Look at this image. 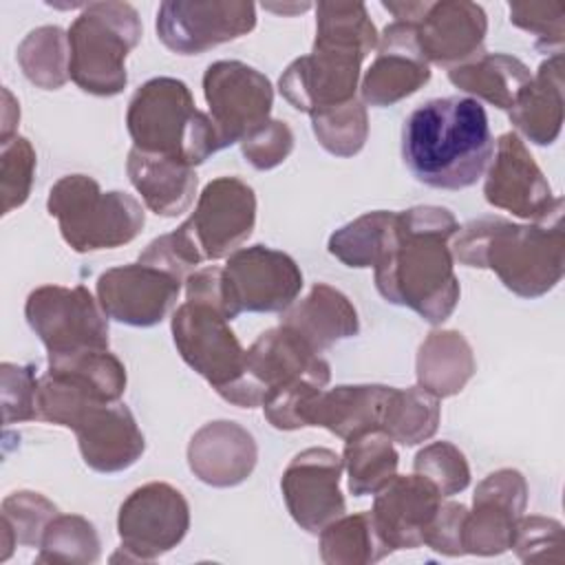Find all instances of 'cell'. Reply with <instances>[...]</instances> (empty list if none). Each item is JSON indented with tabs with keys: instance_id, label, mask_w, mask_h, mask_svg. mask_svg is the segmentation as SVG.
Here are the masks:
<instances>
[{
	"instance_id": "6da1fadb",
	"label": "cell",
	"mask_w": 565,
	"mask_h": 565,
	"mask_svg": "<svg viewBox=\"0 0 565 565\" xmlns=\"http://www.w3.org/2000/svg\"><path fill=\"white\" fill-rule=\"evenodd\" d=\"M457 230V218L439 205L397 212L395 245L373 267L380 296L391 305L413 309L430 324L448 320L461 294L450 252Z\"/></svg>"
},
{
	"instance_id": "7a4b0ae2",
	"label": "cell",
	"mask_w": 565,
	"mask_h": 565,
	"mask_svg": "<svg viewBox=\"0 0 565 565\" xmlns=\"http://www.w3.org/2000/svg\"><path fill=\"white\" fill-rule=\"evenodd\" d=\"M492 154L494 139L486 108L472 97L428 99L404 119V166L428 188L463 190L475 185Z\"/></svg>"
},
{
	"instance_id": "3957f363",
	"label": "cell",
	"mask_w": 565,
	"mask_h": 565,
	"mask_svg": "<svg viewBox=\"0 0 565 565\" xmlns=\"http://www.w3.org/2000/svg\"><path fill=\"white\" fill-rule=\"evenodd\" d=\"M450 252L466 267L494 271L503 287L521 298L545 296L565 271L561 218L552 225H521L501 216H481L457 230Z\"/></svg>"
},
{
	"instance_id": "277c9868",
	"label": "cell",
	"mask_w": 565,
	"mask_h": 565,
	"mask_svg": "<svg viewBox=\"0 0 565 565\" xmlns=\"http://www.w3.org/2000/svg\"><path fill=\"white\" fill-rule=\"evenodd\" d=\"M126 128L135 148L190 168L223 150L210 115L196 108L188 84L177 77L141 84L128 102Z\"/></svg>"
},
{
	"instance_id": "5b68a950",
	"label": "cell",
	"mask_w": 565,
	"mask_h": 565,
	"mask_svg": "<svg viewBox=\"0 0 565 565\" xmlns=\"http://www.w3.org/2000/svg\"><path fill=\"white\" fill-rule=\"evenodd\" d=\"M46 210L57 221L64 243L79 254L121 247L135 241L146 223V212L132 194L104 192L88 174L57 179Z\"/></svg>"
},
{
	"instance_id": "8992f818",
	"label": "cell",
	"mask_w": 565,
	"mask_h": 565,
	"mask_svg": "<svg viewBox=\"0 0 565 565\" xmlns=\"http://www.w3.org/2000/svg\"><path fill=\"white\" fill-rule=\"evenodd\" d=\"M66 33L71 79L97 97L119 95L128 84L126 57L141 40L137 9L117 0L82 4Z\"/></svg>"
},
{
	"instance_id": "52a82bcc",
	"label": "cell",
	"mask_w": 565,
	"mask_h": 565,
	"mask_svg": "<svg viewBox=\"0 0 565 565\" xmlns=\"http://www.w3.org/2000/svg\"><path fill=\"white\" fill-rule=\"evenodd\" d=\"M24 318L44 344L49 360L108 349V316L84 285L33 289L24 302Z\"/></svg>"
},
{
	"instance_id": "ba28073f",
	"label": "cell",
	"mask_w": 565,
	"mask_h": 565,
	"mask_svg": "<svg viewBox=\"0 0 565 565\" xmlns=\"http://www.w3.org/2000/svg\"><path fill=\"white\" fill-rule=\"evenodd\" d=\"M300 380H316L327 386L331 366L298 333L278 324L263 331L245 351L241 377L221 397L241 408H256L269 393Z\"/></svg>"
},
{
	"instance_id": "9c48e42d",
	"label": "cell",
	"mask_w": 565,
	"mask_h": 565,
	"mask_svg": "<svg viewBox=\"0 0 565 565\" xmlns=\"http://www.w3.org/2000/svg\"><path fill=\"white\" fill-rule=\"evenodd\" d=\"M190 530V505L181 490L166 481H150L132 490L119 505V554L110 561H154L177 547Z\"/></svg>"
},
{
	"instance_id": "30bf717a",
	"label": "cell",
	"mask_w": 565,
	"mask_h": 565,
	"mask_svg": "<svg viewBox=\"0 0 565 565\" xmlns=\"http://www.w3.org/2000/svg\"><path fill=\"white\" fill-rule=\"evenodd\" d=\"M302 285L298 263L267 245L241 247L223 265V289L234 318L243 311L282 313L296 302Z\"/></svg>"
},
{
	"instance_id": "8fae6325",
	"label": "cell",
	"mask_w": 565,
	"mask_h": 565,
	"mask_svg": "<svg viewBox=\"0 0 565 565\" xmlns=\"http://www.w3.org/2000/svg\"><path fill=\"white\" fill-rule=\"evenodd\" d=\"M203 95L223 148L241 143L271 119V82L245 62L218 60L210 64L203 75Z\"/></svg>"
},
{
	"instance_id": "7c38bea8",
	"label": "cell",
	"mask_w": 565,
	"mask_h": 565,
	"mask_svg": "<svg viewBox=\"0 0 565 565\" xmlns=\"http://www.w3.org/2000/svg\"><path fill=\"white\" fill-rule=\"evenodd\" d=\"M256 26V4L245 0H166L157 11V35L179 55H199L247 35Z\"/></svg>"
},
{
	"instance_id": "4fadbf2b",
	"label": "cell",
	"mask_w": 565,
	"mask_h": 565,
	"mask_svg": "<svg viewBox=\"0 0 565 565\" xmlns=\"http://www.w3.org/2000/svg\"><path fill=\"white\" fill-rule=\"evenodd\" d=\"M256 194L238 177L212 179L196 199L194 212L179 225L201 260L227 258L252 236Z\"/></svg>"
},
{
	"instance_id": "5bb4252c",
	"label": "cell",
	"mask_w": 565,
	"mask_h": 565,
	"mask_svg": "<svg viewBox=\"0 0 565 565\" xmlns=\"http://www.w3.org/2000/svg\"><path fill=\"white\" fill-rule=\"evenodd\" d=\"M483 194L492 207L512 212L532 223L561 216L563 199L554 196L552 185L521 137L503 132L486 170Z\"/></svg>"
},
{
	"instance_id": "9a60e30c",
	"label": "cell",
	"mask_w": 565,
	"mask_h": 565,
	"mask_svg": "<svg viewBox=\"0 0 565 565\" xmlns=\"http://www.w3.org/2000/svg\"><path fill=\"white\" fill-rule=\"evenodd\" d=\"M170 329L183 362L207 380L218 395L241 377L245 349L230 329V320L218 311L185 300L172 313Z\"/></svg>"
},
{
	"instance_id": "2e32d148",
	"label": "cell",
	"mask_w": 565,
	"mask_h": 565,
	"mask_svg": "<svg viewBox=\"0 0 565 565\" xmlns=\"http://www.w3.org/2000/svg\"><path fill=\"white\" fill-rule=\"evenodd\" d=\"M344 461L329 448L298 452L282 472L280 490L291 519L309 534H320L347 512L340 492Z\"/></svg>"
},
{
	"instance_id": "e0dca14e",
	"label": "cell",
	"mask_w": 565,
	"mask_h": 565,
	"mask_svg": "<svg viewBox=\"0 0 565 565\" xmlns=\"http://www.w3.org/2000/svg\"><path fill=\"white\" fill-rule=\"evenodd\" d=\"M177 276L146 263L106 269L97 278V300L110 320L128 327H154L177 305Z\"/></svg>"
},
{
	"instance_id": "ac0fdd59",
	"label": "cell",
	"mask_w": 565,
	"mask_h": 565,
	"mask_svg": "<svg viewBox=\"0 0 565 565\" xmlns=\"http://www.w3.org/2000/svg\"><path fill=\"white\" fill-rule=\"evenodd\" d=\"M366 57L313 44L309 55L296 57L280 75V95L300 113H320L355 99L360 66Z\"/></svg>"
},
{
	"instance_id": "d6986e66",
	"label": "cell",
	"mask_w": 565,
	"mask_h": 565,
	"mask_svg": "<svg viewBox=\"0 0 565 565\" xmlns=\"http://www.w3.org/2000/svg\"><path fill=\"white\" fill-rule=\"evenodd\" d=\"M527 505L525 477L514 468L490 472L475 490L463 523L466 554L494 556L512 547L516 523Z\"/></svg>"
},
{
	"instance_id": "ffe728a7",
	"label": "cell",
	"mask_w": 565,
	"mask_h": 565,
	"mask_svg": "<svg viewBox=\"0 0 565 565\" xmlns=\"http://www.w3.org/2000/svg\"><path fill=\"white\" fill-rule=\"evenodd\" d=\"M430 79V64L419 51L413 22H391L377 40V53L362 77L360 95L369 106H393Z\"/></svg>"
},
{
	"instance_id": "44dd1931",
	"label": "cell",
	"mask_w": 565,
	"mask_h": 565,
	"mask_svg": "<svg viewBox=\"0 0 565 565\" xmlns=\"http://www.w3.org/2000/svg\"><path fill=\"white\" fill-rule=\"evenodd\" d=\"M417 44L428 64L455 68L483 53L488 18L470 0H437L415 22Z\"/></svg>"
},
{
	"instance_id": "7402d4cb",
	"label": "cell",
	"mask_w": 565,
	"mask_h": 565,
	"mask_svg": "<svg viewBox=\"0 0 565 565\" xmlns=\"http://www.w3.org/2000/svg\"><path fill=\"white\" fill-rule=\"evenodd\" d=\"M439 490L422 475H395L375 492L371 519L391 550L424 545L426 527L441 505Z\"/></svg>"
},
{
	"instance_id": "603a6c76",
	"label": "cell",
	"mask_w": 565,
	"mask_h": 565,
	"mask_svg": "<svg viewBox=\"0 0 565 565\" xmlns=\"http://www.w3.org/2000/svg\"><path fill=\"white\" fill-rule=\"evenodd\" d=\"M82 459L95 472L113 475L130 468L146 450L135 415L121 402L95 404L73 428Z\"/></svg>"
},
{
	"instance_id": "cb8c5ba5",
	"label": "cell",
	"mask_w": 565,
	"mask_h": 565,
	"mask_svg": "<svg viewBox=\"0 0 565 565\" xmlns=\"http://www.w3.org/2000/svg\"><path fill=\"white\" fill-rule=\"evenodd\" d=\"M254 435L236 422L203 424L188 444V466L196 479L214 488L243 483L256 468Z\"/></svg>"
},
{
	"instance_id": "d4e9b609",
	"label": "cell",
	"mask_w": 565,
	"mask_h": 565,
	"mask_svg": "<svg viewBox=\"0 0 565 565\" xmlns=\"http://www.w3.org/2000/svg\"><path fill=\"white\" fill-rule=\"evenodd\" d=\"M280 324L298 333L316 353L360 333L353 302L327 282H316L300 302L285 309Z\"/></svg>"
},
{
	"instance_id": "484cf974",
	"label": "cell",
	"mask_w": 565,
	"mask_h": 565,
	"mask_svg": "<svg viewBox=\"0 0 565 565\" xmlns=\"http://www.w3.org/2000/svg\"><path fill=\"white\" fill-rule=\"evenodd\" d=\"M391 393L393 386L386 384H342L322 391L309 411V426H322L344 441L382 430Z\"/></svg>"
},
{
	"instance_id": "4316f807",
	"label": "cell",
	"mask_w": 565,
	"mask_h": 565,
	"mask_svg": "<svg viewBox=\"0 0 565 565\" xmlns=\"http://www.w3.org/2000/svg\"><path fill=\"white\" fill-rule=\"evenodd\" d=\"M126 172L135 190L141 194L146 207L159 216L183 214L196 194L199 177L194 168L161 154H150L139 148H130Z\"/></svg>"
},
{
	"instance_id": "83f0119b",
	"label": "cell",
	"mask_w": 565,
	"mask_h": 565,
	"mask_svg": "<svg viewBox=\"0 0 565 565\" xmlns=\"http://www.w3.org/2000/svg\"><path fill=\"white\" fill-rule=\"evenodd\" d=\"M512 126L532 143L550 146L563 126V55L541 62L510 108Z\"/></svg>"
},
{
	"instance_id": "f1b7e54d",
	"label": "cell",
	"mask_w": 565,
	"mask_h": 565,
	"mask_svg": "<svg viewBox=\"0 0 565 565\" xmlns=\"http://www.w3.org/2000/svg\"><path fill=\"white\" fill-rule=\"evenodd\" d=\"M477 362L470 342L455 329L430 331L415 358L417 386L435 397H452L475 375Z\"/></svg>"
},
{
	"instance_id": "f546056e",
	"label": "cell",
	"mask_w": 565,
	"mask_h": 565,
	"mask_svg": "<svg viewBox=\"0 0 565 565\" xmlns=\"http://www.w3.org/2000/svg\"><path fill=\"white\" fill-rule=\"evenodd\" d=\"M448 79L472 99L510 110L516 95L530 84V68L508 53H481L479 57L448 71Z\"/></svg>"
},
{
	"instance_id": "4dcf8cb0",
	"label": "cell",
	"mask_w": 565,
	"mask_h": 565,
	"mask_svg": "<svg viewBox=\"0 0 565 565\" xmlns=\"http://www.w3.org/2000/svg\"><path fill=\"white\" fill-rule=\"evenodd\" d=\"M397 238V212L375 210L342 225L329 236L327 249L342 265L375 267L393 249Z\"/></svg>"
},
{
	"instance_id": "1f68e13d",
	"label": "cell",
	"mask_w": 565,
	"mask_h": 565,
	"mask_svg": "<svg viewBox=\"0 0 565 565\" xmlns=\"http://www.w3.org/2000/svg\"><path fill=\"white\" fill-rule=\"evenodd\" d=\"M393 550L380 536L371 512L340 516L320 532V558L327 565L377 563Z\"/></svg>"
},
{
	"instance_id": "d6a6232c",
	"label": "cell",
	"mask_w": 565,
	"mask_h": 565,
	"mask_svg": "<svg viewBox=\"0 0 565 565\" xmlns=\"http://www.w3.org/2000/svg\"><path fill=\"white\" fill-rule=\"evenodd\" d=\"M15 57L24 77L38 88L57 90L71 77L68 33L60 26L46 24L29 31L18 44Z\"/></svg>"
},
{
	"instance_id": "836d02e7",
	"label": "cell",
	"mask_w": 565,
	"mask_h": 565,
	"mask_svg": "<svg viewBox=\"0 0 565 565\" xmlns=\"http://www.w3.org/2000/svg\"><path fill=\"white\" fill-rule=\"evenodd\" d=\"M377 40L380 33L364 2H318L313 44L353 51L366 57L377 49Z\"/></svg>"
},
{
	"instance_id": "e575fe53",
	"label": "cell",
	"mask_w": 565,
	"mask_h": 565,
	"mask_svg": "<svg viewBox=\"0 0 565 565\" xmlns=\"http://www.w3.org/2000/svg\"><path fill=\"white\" fill-rule=\"evenodd\" d=\"M397 459L399 455L393 441L382 430L349 439L344 444L342 461L349 475L351 494L364 497L382 490L397 475Z\"/></svg>"
},
{
	"instance_id": "d590c367",
	"label": "cell",
	"mask_w": 565,
	"mask_h": 565,
	"mask_svg": "<svg viewBox=\"0 0 565 565\" xmlns=\"http://www.w3.org/2000/svg\"><path fill=\"white\" fill-rule=\"evenodd\" d=\"M439 415V397L430 395L422 386H393L382 422V433L402 446H417L437 433Z\"/></svg>"
},
{
	"instance_id": "8d00e7d4",
	"label": "cell",
	"mask_w": 565,
	"mask_h": 565,
	"mask_svg": "<svg viewBox=\"0 0 565 565\" xmlns=\"http://www.w3.org/2000/svg\"><path fill=\"white\" fill-rule=\"evenodd\" d=\"M60 514L57 505L51 503L44 494L31 490H18L4 497L2 501V547L0 561H7L11 547H40L44 530Z\"/></svg>"
},
{
	"instance_id": "74e56055",
	"label": "cell",
	"mask_w": 565,
	"mask_h": 565,
	"mask_svg": "<svg viewBox=\"0 0 565 565\" xmlns=\"http://www.w3.org/2000/svg\"><path fill=\"white\" fill-rule=\"evenodd\" d=\"M46 371L75 380L99 402H119L126 391V366L108 349L49 360Z\"/></svg>"
},
{
	"instance_id": "f35d334b",
	"label": "cell",
	"mask_w": 565,
	"mask_h": 565,
	"mask_svg": "<svg viewBox=\"0 0 565 565\" xmlns=\"http://www.w3.org/2000/svg\"><path fill=\"white\" fill-rule=\"evenodd\" d=\"M99 534L79 514H57L44 530L38 563L88 565L99 558Z\"/></svg>"
},
{
	"instance_id": "ab89813d",
	"label": "cell",
	"mask_w": 565,
	"mask_h": 565,
	"mask_svg": "<svg viewBox=\"0 0 565 565\" xmlns=\"http://www.w3.org/2000/svg\"><path fill=\"white\" fill-rule=\"evenodd\" d=\"M311 128L318 143L335 157L358 154L369 137V117L360 99L324 108L311 115Z\"/></svg>"
},
{
	"instance_id": "60d3db41",
	"label": "cell",
	"mask_w": 565,
	"mask_h": 565,
	"mask_svg": "<svg viewBox=\"0 0 565 565\" xmlns=\"http://www.w3.org/2000/svg\"><path fill=\"white\" fill-rule=\"evenodd\" d=\"M413 472L426 477L444 499L463 492L470 483L466 455L450 441H433L424 446L415 455Z\"/></svg>"
},
{
	"instance_id": "b9f144b4",
	"label": "cell",
	"mask_w": 565,
	"mask_h": 565,
	"mask_svg": "<svg viewBox=\"0 0 565 565\" xmlns=\"http://www.w3.org/2000/svg\"><path fill=\"white\" fill-rule=\"evenodd\" d=\"M35 174V150L26 137H11L0 143V194L2 214L24 205Z\"/></svg>"
},
{
	"instance_id": "7bdbcfd3",
	"label": "cell",
	"mask_w": 565,
	"mask_h": 565,
	"mask_svg": "<svg viewBox=\"0 0 565 565\" xmlns=\"http://www.w3.org/2000/svg\"><path fill=\"white\" fill-rule=\"evenodd\" d=\"M510 22L534 35V46L543 53L558 55L565 42V4L547 2H510Z\"/></svg>"
},
{
	"instance_id": "ee69618b",
	"label": "cell",
	"mask_w": 565,
	"mask_h": 565,
	"mask_svg": "<svg viewBox=\"0 0 565 565\" xmlns=\"http://www.w3.org/2000/svg\"><path fill=\"white\" fill-rule=\"evenodd\" d=\"M563 525L554 519L532 514L519 519L510 550H514L523 563H563Z\"/></svg>"
},
{
	"instance_id": "f6af8a7d",
	"label": "cell",
	"mask_w": 565,
	"mask_h": 565,
	"mask_svg": "<svg viewBox=\"0 0 565 565\" xmlns=\"http://www.w3.org/2000/svg\"><path fill=\"white\" fill-rule=\"evenodd\" d=\"M38 377L31 364H0V393L4 424L38 419Z\"/></svg>"
},
{
	"instance_id": "bcb514c9",
	"label": "cell",
	"mask_w": 565,
	"mask_h": 565,
	"mask_svg": "<svg viewBox=\"0 0 565 565\" xmlns=\"http://www.w3.org/2000/svg\"><path fill=\"white\" fill-rule=\"evenodd\" d=\"M294 150V132L280 119H269L241 141V152L256 170L280 166Z\"/></svg>"
},
{
	"instance_id": "7dc6e473",
	"label": "cell",
	"mask_w": 565,
	"mask_h": 565,
	"mask_svg": "<svg viewBox=\"0 0 565 565\" xmlns=\"http://www.w3.org/2000/svg\"><path fill=\"white\" fill-rule=\"evenodd\" d=\"M468 508L461 503H441L437 514L424 534V545L446 556H461L463 550V523Z\"/></svg>"
},
{
	"instance_id": "c3c4849f",
	"label": "cell",
	"mask_w": 565,
	"mask_h": 565,
	"mask_svg": "<svg viewBox=\"0 0 565 565\" xmlns=\"http://www.w3.org/2000/svg\"><path fill=\"white\" fill-rule=\"evenodd\" d=\"M185 300L212 307L225 320H234V313L227 305L225 289H223V267L210 265V267L194 269L185 278Z\"/></svg>"
},
{
	"instance_id": "681fc988",
	"label": "cell",
	"mask_w": 565,
	"mask_h": 565,
	"mask_svg": "<svg viewBox=\"0 0 565 565\" xmlns=\"http://www.w3.org/2000/svg\"><path fill=\"white\" fill-rule=\"evenodd\" d=\"M2 97H4V110H2V137H0V143L15 137V124L20 119V108H18V102L13 99V95L9 93V88H2Z\"/></svg>"
},
{
	"instance_id": "f907efd6",
	"label": "cell",
	"mask_w": 565,
	"mask_h": 565,
	"mask_svg": "<svg viewBox=\"0 0 565 565\" xmlns=\"http://www.w3.org/2000/svg\"><path fill=\"white\" fill-rule=\"evenodd\" d=\"M263 7L269 11H276V13H289V11H307L311 4L302 2V4H263Z\"/></svg>"
}]
</instances>
